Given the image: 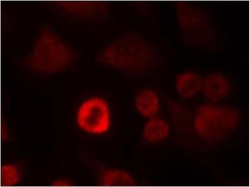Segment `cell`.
I'll use <instances>...</instances> for the list:
<instances>
[{"instance_id":"6da1fadb","label":"cell","mask_w":249,"mask_h":187,"mask_svg":"<svg viewBox=\"0 0 249 187\" xmlns=\"http://www.w3.org/2000/svg\"><path fill=\"white\" fill-rule=\"evenodd\" d=\"M77 120L80 127L86 131L96 133L106 131L110 125L106 103L103 99L97 98L87 100L80 107Z\"/></svg>"},{"instance_id":"7a4b0ae2","label":"cell","mask_w":249,"mask_h":187,"mask_svg":"<svg viewBox=\"0 0 249 187\" xmlns=\"http://www.w3.org/2000/svg\"><path fill=\"white\" fill-rule=\"evenodd\" d=\"M238 111L231 106L206 104L198 110L196 121L200 124L229 123L237 120L238 116Z\"/></svg>"},{"instance_id":"3957f363","label":"cell","mask_w":249,"mask_h":187,"mask_svg":"<svg viewBox=\"0 0 249 187\" xmlns=\"http://www.w3.org/2000/svg\"><path fill=\"white\" fill-rule=\"evenodd\" d=\"M201 89L204 96L209 100L218 101L224 98L228 94V81L223 75L213 74L206 76L202 81Z\"/></svg>"},{"instance_id":"277c9868","label":"cell","mask_w":249,"mask_h":187,"mask_svg":"<svg viewBox=\"0 0 249 187\" xmlns=\"http://www.w3.org/2000/svg\"><path fill=\"white\" fill-rule=\"evenodd\" d=\"M176 84L179 95L184 98H189L195 95L201 89L202 81L196 74L186 72L178 77Z\"/></svg>"},{"instance_id":"5b68a950","label":"cell","mask_w":249,"mask_h":187,"mask_svg":"<svg viewBox=\"0 0 249 187\" xmlns=\"http://www.w3.org/2000/svg\"><path fill=\"white\" fill-rule=\"evenodd\" d=\"M135 103L139 112L146 117L153 116L158 110L157 96L151 90L145 89L140 92L136 98Z\"/></svg>"},{"instance_id":"8992f818","label":"cell","mask_w":249,"mask_h":187,"mask_svg":"<svg viewBox=\"0 0 249 187\" xmlns=\"http://www.w3.org/2000/svg\"><path fill=\"white\" fill-rule=\"evenodd\" d=\"M168 133V127L164 121L158 118H153L146 124L143 134L147 141L156 142L165 139Z\"/></svg>"},{"instance_id":"52a82bcc","label":"cell","mask_w":249,"mask_h":187,"mask_svg":"<svg viewBox=\"0 0 249 187\" xmlns=\"http://www.w3.org/2000/svg\"><path fill=\"white\" fill-rule=\"evenodd\" d=\"M103 185L106 186H133L135 182L131 176L125 171L110 170L106 171L102 178Z\"/></svg>"},{"instance_id":"ba28073f","label":"cell","mask_w":249,"mask_h":187,"mask_svg":"<svg viewBox=\"0 0 249 187\" xmlns=\"http://www.w3.org/2000/svg\"><path fill=\"white\" fill-rule=\"evenodd\" d=\"M20 173L15 165H3L1 169V184L2 186H12L18 183L20 178Z\"/></svg>"},{"instance_id":"9c48e42d","label":"cell","mask_w":249,"mask_h":187,"mask_svg":"<svg viewBox=\"0 0 249 187\" xmlns=\"http://www.w3.org/2000/svg\"><path fill=\"white\" fill-rule=\"evenodd\" d=\"M71 185L70 183L65 180H59L54 181L52 184L53 186H69Z\"/></svg>"}]
</instances>
